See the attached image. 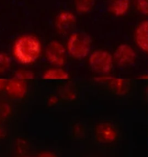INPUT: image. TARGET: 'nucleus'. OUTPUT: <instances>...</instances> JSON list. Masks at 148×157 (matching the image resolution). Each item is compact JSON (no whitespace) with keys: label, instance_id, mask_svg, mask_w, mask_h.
<instances>
[{"label":"nucleus","instance_id":"nucleus-1","mask_svg":"<svg viewBox=\"0 0 148 157\" xmlns=\"http://www.w3.org/2000/svg\"><path fill=\"white\" fill-rule=\"evenodd\" d=\"M42 40L35 34L25 33L18 36L11 47V56L18 64L29 66L35 64L43 56Z\"/></svg>","mask_w":148,"mask_h":157},{"label":"nucleus","instance_id":"nucleus-2","mask_svg":"<svg viewBox=\"0 0 148 157\" xmlns=\"http://www.w3.org/2000/svg\"><path fill=\"white\" fill-rule=\"evenodd\" d=\"M65 46L69 57L83 60L88 58L93 51V40L87 33L74 31L67 36Z\"/></svg>","mask_w":148,"mask_h":157},{"label":"nucleus","instance_id":"nucleus-3","mask_svg":"<svg viewBox=\"0 0 148 157\" xmlns=\"http://www.w3.org/2000/svg\"><path fill=\"white\" fill-rule=\"evenodd\" d=\"M87 63L96 75H108L115 66L113 53L104 49H94L87 58Z\"/></svg>","mask_w":148,"mask_h":157},{"label":"nucleus","instance_id":"nucleus-4","mask_svg":"<svg viewBox=\"0 0 148 157\" xmlns=\"http://www.w3.org/2000/svg\"><path fill=\"white\" fill-rule=\"evenodd\" d=\"M43 56L50 66L63 67L69 57L65 43L53 39L44 47Z\"/></svg>","mask_w":148,"mask_h":157},{"label":"nucleus","instance_id":"nucleus-5","mask_svg":"<svg viewBox=\"0 0 148 157\" xmlns=\"http://www.w3.org/2000/svg\"><path fill=\"white\" fill-rule=\"evenodd\" d=\"M94 81L96 83L107 86L113 93L118 96H123L129 90L130 83L128 80L111 74L96 75L94 77Z\"/></svg>","mask_w":148,"mask_h":157},{"label":"nucleus","instance_id":"nucleus-6","mask_svg":"<svg viewBox=\"0 0 148 157\" xmlns=\"http://www.w3.org/2000/svg\"><path fill=\"white\" fill-rule=\"evenodd\" d=\"M77 22L76 14L69 10H62L56 16L54 19V27L59 34L69 36L73 33Z\"/></svg>","mask_w":148,"mask_h":157},{"label":"nucleus","instance_id":"nucleus-7","mask_svg":"<svg viewBox=\"0 0 148 157\" xmlns=\"http://www.w3.org/2000/svg\"><path fill=\"white\" fill-rule=\"evenodd\" d=\"M115 66L119 68L132 66L137 60V52L129 44L122 43L119 45L113 52Z\"/></svg>","mask_w":148,"mask_h":157},{"label":"nucleus","instance_id":"nucleus-8","mask_svg":"<svg viewBox=\"0 0 148 157\" xmlns=\"http://www.w3.org/2000/svg\"><path fill=\"white\" fill-rule=\"evenodd\" d=\"M95 136L99 143H113L118 138V131L112 123L103 122L96 125L95 128Z\"/></svg>","mask_w":148,"mask_h":157},{"label":"nucleus","instance_id":"nucleus-9","mask_svg":"<svg viewBox=\"0 0 148 157\" xmlns=\"http://www.w3.org/2000/svg\"><path fill=\"white\" fill-rule=\"evenodd\" d=\"M5 92L12 99H22L28 93V82L13 76L7 81Z\"/></svg>","mask_w":148,"mask_h":157},{"label":"nucleus","instance_id":"nucleus-10","mask_svg":"<svg viewBox=\"0 0 148 157\" xmlns=\"http://www.w3.org/2000/svg\"><path fill=\"white\" fill-rule=\"evenodd\" d=\"M134 40L137 47L144 52L148 51V21L144 20L137 25L134 33Z\"/></svg>","mask_w":148,"mask_h":157},{"label":"nucleus","instance_id":"nucleus-11","mask_svg":"<svg viewBox=\"0 0 148 157\" xmlns=\"http://www.w3.org/2000/svg\"><path fill=\"white\" fill-rule=\"evenodd\" d=\"M131 6V0H107V10L115 17L127 14Z\"/></svg>","mask_w":148,"mask_h":157},{"label":"nucleus","instance_id":"nucleus-12","mask_svg":"<svg viewBox=\"0 0 148 157\" xmlns=\"http://www.w3.org/2000/svg\"><path fill=\"white\" fill-rule=\"evenodd\" d=\"M70 78L69 72L64 67L49 66L42 73V78L49 81H68Z\"/></svg>","mask_w":148,"mask_h":157},{"label":"nucleus","instance_id":"nucleus-13","mask_svg":"<svg viewBox=\"0 0 148 157\" xmlns=\"http://www.w3.org/2000/svg\"><path fill=\"white\" fill-rule=\"evenodd\" d=\"M74 8L77 13L85 15L93 10L96 0H74Z\"/></svg>","mask_w":148,"mask_h":157},{"label":"nucleus","instance_id":"nucleus-14","mask_svg":"<svg viewBox=\"0 0 148 157\" xmlns=\"http://www.w3.org/2000/svg\"><path fill=\"white\" fill-rule=\"evenodd\" d=\"M58 95L61 99L68 101H73L76 99L77 93L76 89L72 83H66L62 86L58 92Z\"/></svg>","mask_w":148,"mask_h":157},{"label":"nucleus","instance_id":"nucleus-15","mask_svg":"<svg viewBox=\"0 0 148 157\" xmlns=\"http://www.w3.org/2000/svg\"><path fill=\"white\" fill-rule=\"evenodd\" d=\"M13 58L11 55L0 51V76L8 72L12 66Z\"/></svg>","mask_w":148,"mask_h":157},{"label":"nucleus","instance_id":"nucleus-16","mask_svg":"<svg viewBox=\"0 0 148 157\" xmlns=\"http://www.w3.org/2000/svg\"><path fill=\"white\" fill-rule=\"evenodd\" d=\"M13 77L16 78H19L20 80L25 81L28 82L29 81L33 80L35 78V73L33 70L25 68V66L19 69H16L14 72Z\"/></svg>","mask_w":148,"mask_h":157},{"label":"nucleus","instance_id":"nucleus-17","mask_svg":"<svg viewBox=\"0 0 148 157\" xmlns=\"http://www.w3.org/2000/svg\"><path fill=\"white\" fill-rule=\"evenodd\" d=\"M13 113V109L10 104L6 102H0V120H5L8 119Z\"/></svg>","mask_w":148,"mask_h":157},{"label":"nucleus","instance_id":"nucleus-18","mask_svg":"<svg viewBox=\"0 0 148 157\" xmlns=\"http://www.w3.org/2000/svg\"><path fill=\"white\" fill-rule=\"evenodd\" d=\"M15 150L19 155H24L28 151L29 143L24 139H17L15 142Z\"/></svg>","mask_w":148,"mask_h":157},{"label":"nucleus","instance_id":"nucleus-19","mask_svg":"<svg viewBox=\"0 0 148 157\" xmlns=\"http://www.w3.org/2000/svg\"><path fill=\"white\" fill-rule=\"evenodd\" d=\"M135 8L140 13L147 15L148 13V0H134L133 1Z\"/></svg>","mask_w":148,"mask_h":157},{"label":"nucleus","instance_id":"nucleus-20","mask_svg":"<svg viewBox=\"0 0 148 157\" xmlns=\"http://www.w3.org/2000/svg\"><path fill=\"white\" fill-rule=\"evenodd\" d=\"M72 133L77 138H82L85 135V129L83 126V125L77 123V124H75L73 126L72 129Z\"/></svg>","mask_w":148,"mask_h":157},{"label":"nucleus","instance_id":"nucleus-21","mask_svg":"<svg viewBox=\"0 0 148 157\" xmlns=\"http://www.w3.org/2000/svg\"><path fill=\"white\" fill-rule=\"evenodd\" d=\"M60 99V97L59 96V95H51L48 97L46 102L49 106H55L59 103Z\"/></svg>","mask_w":148,"mask_h":157},{"label":"nucleus","instance_id":"nucleus-22","mask_svg":"<svg viewBox=\"0 0 148 157\" xmlns=\"http://www.w3.org/2000/svg\"><path fill=\"white\" fill-rule=\"evenodd\" d=\"M37 157H57L55 153L52 152H49V151H44V152H42L37 155Z\"/></svg>","mask_w":148,"mask_h":157},{"label":"nucleus","instance_id":"nucleus-23","mask_svg":"<svg viewBox=\"0 0 148 157\" xmlns=\"http://www.w3.org/2000/svg\"><path fill=\"white\" fill-rule=\"evenodd\" d=\"M7 81H8V79H6V78L0 77V92L5 91L6 87Z\"/></svg>","mask_w":148,"mask_h":157},{"label":"nucleus","instance_id":"nucleus-24","mask_svg":"<svg viewBox=\"0 0 148 157\" xmlns=\"http://www.w3.org/2000/svg\"><path fill=\"white\" fill-rule=\"evenodd\" d=\"M6 136V129L4 125L2 124V121L0 120V140L3 139Z\"/></svg>","mask_w":148,"mask_h":157},{"label":"nucleus","instance_id":"nucleus-25","mask_svg":"<svg viewBox=\"0 0 148 157\" xmlns=\"http://www.w3.org/2000/svg\"><path fill=\"white\" fill-rule=\"evenodd\" d=\"M21 157H28V156H25V155H22V156Z\"/></svg>","mask_w":148,"mask_h":157},{"label":"nucleus","instance_id":"nucleus-26","mask_svg":"<svg viewBox=\"0 0 148 157\" xmlns=\"http://www.w3.org/2000/svg\"><path fill=\"white\" fill-rule=\"evenodd\" d=\"M147 15H148V13H147Z\"/></svg>","mask_w":148,"mask_h":157},{"label":"nucleus","instance_id":"nucleus-27","mask_svg":"<svg viewBox=\"0 0 148 157\" xmlns=\"http://www.w3.org/2000/svg\"><path fill=\"white\" fill-rule=\"evenodd\" d=\"M147 52H148V51H147Z\"/></svg>","mask_w":148,"mask_h":157}]
</instances>
